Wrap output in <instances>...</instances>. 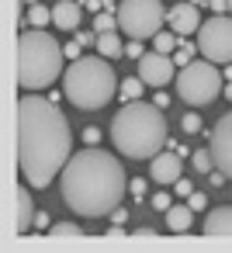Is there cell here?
<instances>
[{
  "mask_svg": "<svg viewBox=\"0 0 232 253\" xmlns=\"http://www.w3.org/2000/svg\"><path fill=\"white\" fill-rule=\"evenodd\" d=\"M73 156V132L66 115L39 90L18 97V170L32 187H49Z\"/></svg>",
  "mask_w": 232,
  "mask_h": 253,
  "instance_id": "cell-1",
  "label": "cell"
},
{
  "mask_svg": "<svg viewBox=\"0 0 232 253\" xmlns=\"http://www.w3.org/2000/svg\"><path fill=\"white\" fill-rule=\"evenodd\" d=\"M59 191H63V201L70 205V211L83 215V218H101V215H111L125 191H128V177H125V167L90 146L83 153H73L70 163L63 167V177H59Z\"/></svg>",
  "mask_w": 232,
  "mask_h": 253,
  "instance_id": "cell-2",
  "label": "cell"
},
{
  "mask_svg": "<svg viewBox=\"0 0 232 253\" xmlns=\"http://www.w3.org/2000/svg\"><path fill=\"white\" fill-rule=\"evenodd\" d=\"M111 139L115 149L128 160H153L156 153L166 149L170 132H166V111L153 101H128L115 118H111Z\"/></svg>",
  "mask_w": 232,
  "mask_h": 253,
  "instance_id": "cell-3",
  "label": "cell"
},
{
  "mask_svg": "<svg viewBox=\"0 0 232 253\" xmlns=\"http://www.w3.org/2000/svg\"><path fill=\"white\" fill-rule=\"evenodd\" d=\"M66 49L45 28H25L18 35V87L21 90H45L52 87L63 70Z\"/></svg>",
  "mask_w": 232,
  "mask_h": 253,
  "instance_id": "cell-4",
  "label": "cell"
},
{
  "mask_svg": "<svg viewBox=\"0 0 232 253\" xmlns=\"http://www.w3.org/2000/svg\"><path fill=\"white\" fill-rule=\"evenodd\" d=\"M63 90H66V101L80 111H97L111 104V97L118 94V77L111 59H104L101 52L73 59L63 73Z\"/></svg>",
  "mask_w": 232,
  "mask_h": 253,
  "instance_id": "cell-5",
  "label": "cell"
},
{
  "mask_svg": "<svg viewBox=\"0 0 232 253\" xmlns=\"http://www.w3.org/2000/svg\"><path fill=\"white\" fill-rule=\"evenodd\" d=\"M173 84H177L180 101H187L194 108H204L222 94V73H218V63H211V59H194V63L180 66Z\"/></svg>",
  "mask_w": 232,
  "mask_h": 253,
  "instance_id": "cell-6",
  "label": "cell"
},
{
  "mask_svg": "<svg viewBox=\"0 0 232 253\" xmlns=\"http://www.w3.org/2000/svg\"><path fill=\"white\" fill-rule=\"evenodd\" d=\"M166 11L159 0H121L118 4V28L128 39H156V32H163Z\"/></svg>",
  "mask_w": 232,
  "mask_h": 253,
  "instance_id": "cell-7",
  "label": "cell"
},
{
  "mask_svg": "<svg viewBox=\"0 0 232 253\" xmlns=\"http://www.w3.org/2000/svg\"><path fill=\"white\" fill-rule=\"evenodd\" d=\"M197 52L211 63H232V14H211L197 28Z\"/></svg>",
  "mask_w": 232,
  "mask_h": 253,
  "instance_id": "cell-8",
  "label": "cell"
},
{
  "mask_svg": "<svg viewBox=\"0 0 232 253\" xmlns=\"http://www.w3.org/2000/svg\"><path fill=\"white\" fill-rule=\"evenodd\" d=\"M208 149L215 156V167L232 180V111L218 118V125L211 128V139H208Z\"/></svg>",
  "mask_w": 232,
  "mask_h": 253,
  "instance_id": "cell-9",
  "label": "cell"
},
{
  "mask_svg": "<svg viewBox=\"0 0 232 253\" xmlns=\"http://www.w3.org/2000/svg\"><path fill=\"white\" fill-rule=\"evenodd\" d=\"M139 77L146 80V87H166L177 80V63L166 52H146L139 59Z\"/></svg>",
  "mask_w": 232,
  "mask_h": 253,
  "instance_id": "cell-10",
  "label": "cell"
},
{
  "mask_svg": "<svg viewBox=\"0 0 232 253\" xmlns=\"http://www.w3.org/2000/svg\"><path fill=\"white\" fill-rule=\"evenodd\" d=\"M166 21H170V28L180 35V39H191L197 28H201V14H197V4L194 0H184V4H177V7H170V14H166Z\"/></svg>",
  "mask_w": 232,
  "mask_h": 253,
  "instance_id": "cell-11",
  "label": "cell"
},
{
  "mask_svg": "<svg viewBox=\"0 0 232 253\" xmlns=\"http://www.w3.org/2000/svg\"><path fill=\"white\" fill-rule=\"evenodd\" d=\"M149 177L156 180V184H177L180 177H184V163H180V156L177 153H156L153 160H149Z\"/></svg>",
  "mask_w": 232,
  "mask_h": 253,
  "instance_id": "cell-12",
  "label": "cell"
},
{
  "mask_svg": "<svg viewBox=\"0 0 232 253\" xmlns=\"http://www.w3.org/2000/svg\"><path fill=\"white\" fill-rule=\"evenodd\" d=\"M14 205H18V211H14V232L25 236V232L35 225V208H32V194H28L25 184L14 187Z\"/></svg>",
  "mask_w": 232,
  "mask_h": 253,
  "instance_id": "cell-13",
  "label": "cell"
},
{
  "mask_svg": "<svg viewBox=\"0 0 232 253\" xmlns=\"http://www.w3.org/2000/svg\"><path fill=\"white\" fill-rule=\"evenodd\" d=\"M204 236H232V205H218L208 211Z\"/></svg>",
  "mask_w": 232,
  "mask_h": 253,
  "instance_id": "cell-14",
  "label": "cell"
},
{
  "mask_svg": "<svg viewBox=\"0 0 232 253\" xmlns=\"http://www.w3.org/2000/svg\"><path fill=\"white\" fill-rule=\"evenodd\" d=\"M52 25L66 28V32L80 28V4H77V0H59V4L52 7Z\"/></svg>",
  "mask_w": 232,
  "mask_h": 253,
  "instance_id": "cell-15",
  "label": "cell"
},
{
  "mask_svg": "<svg viewBox=\"0 0 232 253\" xmlns=\"http://www.w3.org/2000/svg\"><path fill=\"white\" fill-rule=\"evenodd\" d=\"M194 222V208L191 205H170L166 208V229L170 232H187Z\"/></svg>",
  "mask_w": 232,
  "mask_h": 253,
  "instance_id": "cell-16",
  "label": "cell"
},
{
  "mask_svg": "<svg viewBox=\"0 0 232 253\" xmlns=\"http://www.w3.org/2000/svg\"><path fill=\"white\" fill-rule=\"evenodd\" d=\"M97 52L104 59H118V56H125V42L118 39V32H104V35H97Z\"/></svg>",
  "mask_w": 232,
  "mask_h": 253,
  "instance_id": "cell-17",
  "label": "cell"
},
{
  "mask_svg": "<svg viewBox=\"0 0 232 253\" xmlns=\"http://www.w3.org/2000/svg\"><path fill=\"white\" fill-rule=\"evenodd\" d=\"M45 232H49V236H63V239H83V236H87V232H83L80 225H73V222H52Z\"/></svg>",
  "mask_w": 232,
  "mask_h": 253,
  "instance_id": "cell-18",
  "label": "cell"
},
{
  "mask_svg": "<svg viewBox=\"0 0 232 253\" xmlns=\"http://www.w3.org/2000/svg\"><path fill=\"white\" fill-rule=\"evenodd\" d=\"M177 32L170 28V32H156V39H153V45H156V52H166V56H173L177 52Z\"/></svg>",
  "mask_w": 232,
  "mask_h": 253,
  "instance_id": "cell-19",
  "label": "cell"
},
{
  "mask_svg": "<svg viewBox=\"0 0 232 253\" xmlns=\"http://www.w3.org/2000/svg\"><path fill=\"white\" fill-rule=\"evenodd\" d=\"M49 21H52V11H49L45 4H32V7H28V25H32V28H45Z\"/></svg>",
  "mask_w": 232,
  "mask_h": 253,
  "instance_id": "cell-20",
  "label": "cell"
},
{
  "mask_svg": "<svg viewBox=\"0 0 232 253\" xmlns=\"http://www.w3.org/2000/svg\"><path fill=\"white\" fill-rule=\"evenodd\" d=\"M94 28H97V35H104V32H118V11H97Z\"/></svg>",
  "mask_w": 232,
  "mask_h": 253,
  "instance_id": "cell-21",
  "label": "cell"
},
{
  "mask_svg": "<svg viewBox=\"0 0 232 253\" xmlns=\"http://www.w3.org/2000/svg\"><path fill=\"white\" fill-rule=\"evenodd\" d=\"M142 87H146L142 77H125V80H121V97H125V101H139Z\"/></svg>",
  "mask_w": 232,
  "mask_h": 253,
  "instance_id": "cell-22",
  "label": "cell"
},
{
  "mask_svg": "<svg viewBox=\"0 0 232 253\" xmlns=\"http://www.w3.org/2000/svg\"><path fill=\"white\" fill-rule=\"evenodd\" d=\"M211 167H215L211 149H197V153H194V170H197V173H211Z\"/></svg>",
  "mask_w": 232,
  "mask_h": 253,
  "instance_id": "cell-23",
  "label": "cell"
},
{
  "mask_svg": "<svg viewBox=\"0 0 232 253\" xmlns=\"http://www.w3.org/2000/svg\"><path fill=\"white\" fill-rule=\"evenodd\" d=\"M194 56H201V52H194V45H191V42H184V45H177L173 63H177V66H187V63H194Z\"/></svg>",
  "mask_w": 232,
  "mask_h": 253,
  "instance_id": "cell-24",
  "label": "cell"
},
{
  "mask_svg": "<svg viewBox=\"0 0 232 253\" xmlns=\"http://www.w3.org/2000/svg\"><path fill=\"white\" fill-rule=\"evenodd\" d=\"M180 125H184V132H187V135H191V132H201V115H197V111H191V115H184V122H180Z\"/></svg>",
  "mask_w": 232,
  "mask_h": 253,
  "instance_id": "cell-25",
  "label": "cell"
},
{
  "mask_svg": "<svg viewBox=\"0 0 232 253\" xmlns=\"http://www.w3.org/2000/svg\"><path fill=\"white\" fill-rule=\"evenodd\" d=\"M187 205H191L194 211H204V205H208V194H204V191H191V194H187Z\"/></svg>",
  "mask_w": 232,
  "mask_h": 253,
  "instance_id": "cell-26",
  "label": "cell"
},
{
  "mask_svg": "<svg viewBox=\"0 0 232 253\" xmlns=\"http://www.w3.org/2000/svg\"><path fill=\"white\" fill-rule=\"evenodd\" d=\"M125 56H128V59H142V56H146V52H142V39H132V42L125 45Z\"/></svg>",
  "mask_w": 232,
  "mask_h": 253,
  "instance_id": "cell-27",
  "label": "cell"
},
{
  "mask_svg": "<svg viewBox=\"0 0 232 253\" xmlns=\"http://www.w3.org/2000/svg\"><path fill=\"white\" fill-rule=\"evenodd\" d=\"M128 194H132L135 201H142V194H146V180H142V177H135V180H128Z\"/></svg>",
  "mask_w": 232,
  "mask_h": 253,
  "instance_id": "cell-28",
  "label": "cell"
},
{
  "mask_svg": "<svg viewBox=\"0 0 232 253\" xmlns=\"http://www.w3.org/2000/svg\"><path fill=\"white\" fill-rule=\"evenodd\" d=\"M153 208H156V211H166V208H170V194H166V191L153 194Z\"/></svg>",
  "mask_w": 232,
  "mask_h": 253,
  "instance_id": "cell-29",
  "label": "cell"
},
{
  "mask_svg": "<svg viewBox=\"0 0 232 253\" xmlns=\"http://www.w3.org/2000/svg\"><path fill=\"white\" fill-rule=\"evenodd\" d=\"M63 49H66V56H70V59H80V52H83V45H80L77 39H73L70 45H63Z\"/></svg>",
  "mask_w": 232,
  "mask_h": 253,
  "instance_id": "cell-30",
  "label": "cell"
},
{
  "mask_svg": "<svg viewBox=\"0 0 232 253\" xmlns=\"http://www.w3.org/2000/svg\"><path fill=\"white\" fill-rule=\"evenodd\" d=\"M83 142H87V146H97V142H101V128H87V132H83Z\"/></svg>",
  "mask_w": 232,
  "mask_h": 253,
  "instance_id": "cell-31",
  "label": "cell"
},
{
  "mask_svg": "<svg viewBox=\"0 0 232 253\" xmlns=\"http://www.w3.org/2000/svg\"><path fill=\"white\" fill-rule=\"evenodd\" d=\"M77 42H80V45H97V35H90V32H77Z\"/></svg>",
  "mask_w": 232,
  "mask_h": 253,
  "instance_id": "cell-32",
  "label": "cell"
},
{
  "mask_svg": "<svg viewBox=\"0 0 232 253\" xmlns=\"http://www.w3.org/2000/svg\"><path fill=\"white\" fill-rule=\"evenodd\" d=\"M208 7H211L215 14H225V11H229V0H208Z\"/></svg>",
  "mask_w": 232,
  "mask_h": 253,
  "instance_id": "cell-33",
  "label": "cell"
},
{
  "mask_svg": "<svg viewBox=\"0 0 232 253\" xmlns=\"http://www.w3.org/2000/svg\"><path fill=\"white\" fill-rule=\"evenodd\" d=\"M173 187H177V194H184V198H187V194L194 191V187H191V180H184V177H180V180H177Z\"/></svg>",
  "mask_w": 232,
  "mask_h": 253,
  "instance_id": "cell-34",
  "label": "cell"
},
{
  "mask_svg": "<svg viewBox=\"0 0 232 253\" xmlns=\"http://www.w3.org/2000/svg\"><path fill=\"white\" fill-rule=\"evenodd\" d=\"M125 218H128V215H125V208H121V205H118V208H115V211H111V222H115V225H121V222H125Z\"/></svg>",
  "mask_w": 232,
  "mask_h": 253,
  "instance_id": "cell-35",
  "label": "cell"
},
{
  "mask_svg": "<svg viewBox=\"0 0 232 253\" xmlns=\"http://www.w3.org/2000/svg\"><path fill=\"white\" fill-rule=\"evenodd\" d=\"M104 236H108V239H118V236H125V232H121V225H111Z\"/></svg>",
  "mask_w": 232,
  "mask_h": 253,
  "instance_id": "cell-36",
  "label": "cell"
},
{
  "mask_svg": "<svg viewBox=\"0 0 232 253\" xmlns=\"http://www.w3.org/2000/svg\"><path fill=\"white\" fill-rule=\"evenodd\" d=\"M156 104H159V108H166V104H170V97L163 94V87H159V94H156Z\"/></svg>",
  "mask_w": 232,
  "mask_h": 253,
  "instance_id": "cell-37",
  "label": "cell"
},
{
  "mask_svg": "<svg viewBox=\"0 0 232 253\" xmlns=\"http://www.w3.org/2000/svg\"><path fill=\"white\" fill-rule=\"evenodd\" d=\"M35 225L39 229H49V215H35Z\"/></svg>",
  "mask_w": 232,
  "mask_h": 253,
  "instance_id": "cell-38",
  "label": "cell"
},
{
  "mask_svg": "<svg viewBox=\"0 0 232 253\" xmlns=\"http://www.w3.org/2000/svg\"><path fill=\"white\" fill-rule=\"evenodd\" d=\"M225 97H229V101H232V80H229V84H225Z\"/></svg>",
  "mask_w": 232,
  "mask_h": 253,
  "instance_id": "cell-39",
  "label": "cell"
},
{
  "mask_svg": "<svg viewBox=\"0 0 232 253\" xmlns=\"http://www.w3.org/2000/svg\"><path fill=\"white\" fill-rule=\"evenodd\" d=\"M194 4H197V7H201V4H208V0H194Z\"/></svg>",
  "mask_w": 232,
  "mask_h": 253,
  "instance_id": "cell-40",
  "label": "cell"
},
{
  "mask_svg": "<svg viewBox=\"0 0 232 253\" xmlns=\"http://www.w3.org/2000/svg\"><path fill=\"white\" fill-rule=\"evenodd\" d=\"M28 4H39V0H28Z\"/></svg>",
  "mask_w": 232,
  "mask_h": 253,
  "instance_id": "cell-41",
  "label": "cell"
},
{
  "mask_svg": "<svg viewBox=\"0 0 232 253\" xmlns=\"http://www.w3.org/2000/svg\"><path fill=\"white\" fill-rule=\"evenodd\" d=\"M229 11H232V0H229Z\"/></svg>",
  "mask_w": 232,
  "mask_h": 253,
  "instance_id": "cell-42",
  "label": "cell"
}]
</instances>
